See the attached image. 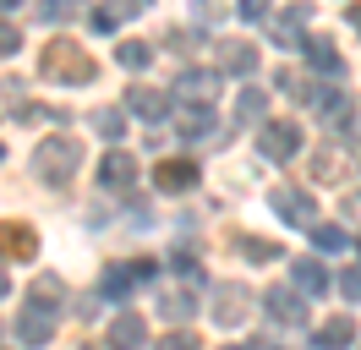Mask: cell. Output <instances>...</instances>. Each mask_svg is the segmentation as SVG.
<instances>
[{"instance_id": "6da1fadb", "label": "cell", "mask_w": 361, "mask_h": 350, "mask_svg": "<svg viewBox=\"0 0 361 350\" xmlns=\"http://www.w3.org/2000/svg\"><path fill=\"white\" fill-rule=\"evenodd\" d=\"M39 71H44L55 88H88L93 77H99V61H93L82 44L49 39V44H44V55H39Z\"/></svg>"}, {"instance_id": "7a4b0ae2", "label": "cell", "mask_w": 361, "mask_h": 350, "mask_svg": "<svg viewBox=\"0 0 361 350\" xmlns=\"http://www.w3.org/2000/svg\"><path fill=\"white\" fill-rule=\"evenodd\" d=\"M77 164H82V143L77 137H66V131H55V137H44L39 148H33V175L44 181V186H71V175H77Z\"/></svg>"}, {"instance_id": "3957f363", "label": "cell", "mask_w": 361, "mask_h": 350, "mask_svg": "<svg viewBox=\"0 0 361 350\" xmlns=\"http://www.w3.org/2000/svg\"><path fill=\"white\" fill-rule=\"evenodd\" d=\"M257 153L274 159V164H290L295 153H301V126H295V121H263V131H257Z\"/></svg>"}, {"instance_id": "277c9868", "label": "cell", "mask_w": 361, "mask_h": 350, "mask_svg": "<svg viewBox=\"0 0 361 350\" xmlns=\"http://www.w3.org/2000/svg\"><path fill=\"white\" fill-rule=\"evenodd\" d=\"M269 208L285 219V224H295V230H312L317 224V203H312V192H301V186H274Z\"/></svg>"}, {"instance_id": "5b68a950", "label": "cell", "mask_w": 361, "mask_h": 350, "mask_svg": "<svg viewBox=\"0 0 361 350\" xmlns=\"http://www.w3.org/2000/svg\"><path fill=\"white\" fill-rule=\"evenodd\" d=\"M39 258V230L27 219H6L0 224V262H33Z\"/></svg>"}, {"instance_id": "8992f818", "label": "cell", "mask_w": 361, "mask_h": 350, "mask_svg": "<svg viewBox=\"0 0 361 350\" xmlns=\"http://www.w3.org/2000/svg\"><path fill=\"white\" fill-rule=\"evenodd\" d=\"M208 312H214V323H219V328H241L252 318V290H247V284H219Z\"/></svg>"}, {"instance_id": "52a82bcc", "label": "cell", "mask_w": 361, "mask_h": 350, "mask_svg": "<svg viewBox=\"0 0 361 350\" xmlns=\"http://www.w3.org/2000/svg\"><path fill=\"white\" fill-rule=\"evenodd\" d=\"M225 88V71H208V66H186L176 77V99L180 104H208L214 93Z\"/></svg>"}, {"instance_id": "ba28073f", "label": "cell", "mask_w": 361, "mask_h": 350, "mask_svg": "<svg viewBox=\"0 0 361 350\" xmlns=\"http://www.w3.org/2000/svg\"><path fill=\"white\" fill-rule=\"evenodd\" d=\"M154 186L170 192V197L192 192V186H197V164H192V159H159L154 164Z\"/></svg>"}, {"instance_id": "9c48e42d", "label": "cell", "mask_w": 361, "mask_h": 350, "mask_svg": "<svg viewBox=\"0 0 361 350\" xmlns=\"http://www.w3.org/2000/svg\"><path fill=\"white\" fill-rule=\"evenodd\" d=\"M99 181H104V192H132L137 186V159L132 153H104V164H99Z\"/></svg>"}, {"instance_id": "30bf717a", "label": "cell", "mask_w": 361, "mask_h": 350, "mask_svg": "<svg viewBox=\"0 0 361 350\" xmlns=\"http://www.w3.org/2000/svg\"><path fill=\"white\" fill-rule=\"evenodd\" d=\"M176 131L186 137V143H208L219 126H214V109L208 104H180L176 109Z\"/></svg>"}, {"instance_id": "8fae6325", "label": "cell", "mask_w": 361, "mask_h": 350, "mask_svg": "<svg viewBox=\"0 0 361 350\" xmlns=\"http://www.w3.org/2000/svg\"><path fill=\"white\" fill-rule=\"evenodd\" d=\"M312 175H317V181H329V186H339L345 175H356V159L339 148V143H334V148H317L312 153Z\"/></svg>"}, {"instance_id": "7c38bea8", "label": "cell", "mask_w": 361, "mask_h": 350, "mask_svg": "<svg viewBox=\"0 0 361 350\" xmlns=\"http://www.w3.org/2000/svg\"><path fill=\"white\" fill-rule=\"evenodd\" d=\"M219 71H230V77H252V71H257V44L225 39V44H219Z\"/></svg>"}, {"instance_id": "4fadbf2b", "label": "cell", "mask_w": 361, "mask_h": 350, "mask_svg": "<svg viewBox=\"0 0 361 350\" xmlns=\"http://www.w3.org/2000/svg\"><path fill=\"white\" fill-rule=\"evenodd\" d=\"M269 318L274 323H285V328H301L307 323V301H301V290H269Z\"/></svg>"}, {"instance_id": "5bb4252c", "label": "cell", "mask_w": 361, "mask_h": 350, "mask_svg": "<svg viewBox=\"0 0 361 350\" xmlns=\"http://www.w3.org/2000/svg\"><path fill=\"white\" fill-rule=\"evenodd\" d=\"M301 22H307V6H295V11H285V17H269V44H279V49H307Z\"/></svg>"}, {"instance_id": "9a60e30c", "label": "cell", "mask_w": 361, "mask_h": 350, "mask_svg": "<svg viewBox=\"0 0 361 350\" xmlns=\"http://www.w3.org/2000/svg\"><path fill=\"white\" fill-rule=\"evenodd\" d=\"M142 345H148V323L137 312H121L110 323V350H142Z\"/></svg>"}, {"instance_id": "2e32d148", "label": "cell", "mask_w": 361, "mask_h": 350, "mask_svg": "<svg viewBox=\"0 0 361 350\" xmlns=\"http://www.w3.org/2000/svg\"><path fill=\"white\" fill-rule=\"evenodd\" d=\"M126 109L142 115V121H164V115H170V93H164V88H132V93H126Z\"/></svg>"}, {"instance_id": "e0dca14e", "label": "cell", "mask_w": 361, "mask_h": 350, "mask_svg": "<svg viewBox=\"0 0 361 350\" xmlns=\"http://www.w3.org/2000/svg\"><path fill=\"white\" fill-rule=\"evenodd\" d=\"M49 334H55V312H44V306H27L17 318V339L23 345H49Z\"/></svg>"}, {"instance_id": "ac0fdd59", "label": "cell", "mask_w": 361, "mask_h": 350, "mask_svg": "<svg viewBox=\"0 0 361 350\" xmlns=\"http://www.w3.org/2000/svg\"><path fill=\"white\" fill-rule=\"evenodd\" d=\"M345 345H356V318H329L312 334V350H345Z\"/></svg>"}, {"instance_id": "d6986e66", "label": "cell", "mask_w": 361, "mask_h": 350, "mask_svg": "<svg viewBox=\"0 0 361 350\" xmlns=\"http://www.w3.org/2000/svg\"><path fill=\"white\" fill-rule=\"evenodd\" d=\"M307 61H312V71H323V77H345V55L334 49V39H307Z\"/></svg>"}, {"instance_id": "ffe728a7", "label": "cell", "mask_w": 361, "mask_h": 350, "mask_svg": "<svg viewBox=\"0 0 361 350\" xmlns=\"http://www.w3.org/2000/svg\"><path fill=\"white\" fill-rule=\"evenodd\" d=\"M290 274H295V290H301V296H312V301L329 290V268H323V262H312V258L290 262Z\"/></svg>"}, {"instance_id": "44dd1931", "label": "cell", "mask_w": 361, "mask_h": 350, "mask_svg": "<svg viewBox=\"0 0 361 350\" xmlns=\"http://www.w3.org/2000/svg\"><path fill=\"white\" fill-rule=\"evenodd\" d=\"M269 115V88H241V99H235V121L241 126H257Z\"/></svg>"}, {"instance_id": "7402d4cb", "label": "cell", "mask_w": 361, "mask_h": 350, "mask_svg": "<svg viewBox=\"0 0 361 350\" xmlns=\"http://www.w3.org/2000/svg\"><path fill=\"white\" fill-rule=\"evenodd\" d=\"M27 301L44 306V312H55V306L66 301V284L55 279V274H39V279H33V290H27Z\"/></svg>"}, {"instance_id": "603a6c76", "label": "cell", "mask_w": 361, "mask_h": 350, "mask_svg": "<svg viewBox=\"0 0 361 350\" xmlns=\"http://www.w3.org/2000/svg\"><path fill=\"white\" fill-rule=\"evenodd\" d=\"M132 268H104V274H99V296H104V301H126V296H132Z\"/></svg>"}, {"instance_id": "cb8c5ba5", "label": "cell", "mask_w": 361, "mask_h": 350, "mask_svg": "<svg viewBox=\"0 0 361 350\" xmlns=\"http://www.w3.org/2000/svg\"><path fill=\"white\" fill-rule=\"evenodd\" d=\"M312 246L317 252H345V246H350V230H345V224H312Z\"/></svg>"}, {"instance_id": "d4e9b609", "label": "cell", "mask_w": 361, "mask_h": 350, "mask_svg": "<svg viewBox=\"0 0 361 350\" xmlns=\"http://www.w3.org/2000/svg\"><path fill=\"white\" fill-rule=\"evenodd\" d=\"M93 131H99L104 143H121V137H126V115H121V109H93Z\"/></svg>"}, {"instance_id": "484cf974", "label": "cell", "mask_w": 361, "mask_h": 350, "mask_svg": "<svg viewBox=\"0 0 361 350\" xmlns=\"http://www.w3.org/2000/svg\"><path fill=\"white\" fill-rule=\"evenodd\" d=\"M159 312H164L170 323H186V318L197 312V301H192L186 290H170V296H159Z\"/></svg>"}, {"instance_id": "4316f807", "label": "cell", "mask_w": 361, "mask_h": 350, "mask_svg": "<svg viewBox=\"0 0 361 350\" xmlns=\"http://www.w3.org/2000/svg\"><path fill=\"white\" fill-rule=\"evenodd\" d=\"M115 61L126 66V71H148V61H154V49H148L142 39H126L121 49H115Z\"/></svg>"}, {"instance_id": "83f0119b", "label": "cell", "mask_w": 361, "mask_h": 350, "mask_svg": "<svg viewBox=\"0 0 361 350\" xmlns=\"http://www.w3.org/2000/svg\"><path fill=\"white\" fill-rule=\"evenodd\" d=\"M39 17L55 22V28H61V22H77L82 17V0H39Z\"/></svg>"}, {"instance_id": "f1b7e54d", "label": "cell", "mask_w": 361, "mask_h": 350, "mask_svg": "<svg viewBox=\"0 0 361 350\" xmlns=\"http://www.w3.org/2000/svg\"><path fill=\"white\" fill-rule=\"evenodd\" d=\"M274 88H279V93H290V99H307V93H312V88H307V77H301V71H290V66H279V71H274Z\"/></svg>"}, {"instance_id": "f546056e", "label": "cell", "mask_w": 361, "mask_h": 350, "mask_svg": "<svg viewBox=\"0 0 361 350\" xmlns=\"http://www.w3.org/2000/svg\"><path fill=\"white\" fill-rule=\"evenodd\" d=\"M241 252L257 258V262H279V258H285V246H279V241H241Z\"/></svg>"}, {"instance_id": "4dcf8cb0", "label": "cell", "mask_w": 361, "mask_h": 350, "mask_svg": "<svg viewBox=\"0 0 361 350\" xmlns=\"http://www.w3.org/2000/svg\"><path fill=\"white\" fill-rule=\"evenodd\" d=\"M339 296H345L350 306L361 301V268H345V274H339Z\"/></svg>"}, {"instance_id": "1f68e13d", "label": "cell", "mask_w": 361, "mask_h": 350, "mask_svg": "<svg viewBox=\"0 0 361 350\" xmlns=\"http://www.w3.org/2000/svg\"><path fill=\"white\" fill-rule=\"evenodd\" d=\"M126 268H132V279H137V284H148V279L159 274V258H137V262H126Z\"/></svg>"}, {"instance_id": "d6a6232c", "label": "cell", "mask_w": 361, "mask_h": 350, "mask_svg": "<svg viewBox=\"0 0 361 350\" xmlns=\"http://www.w3.org/2000/svg\"><path fill=\"white\" fill-rule=\"evenodd\" d=\"M17 49H23V33L11 22H0V55H17Z\"/></svg>"}, {"instance_id": "836d02e7", "label": "cell", "mask_w": 361, "mask_h": 350, "mask_svg": "<svg viewBox=\"0 0 361 350\" xmlns=\"http://www.w3.org/2000/svg\"><path fill=\"white\" fill-rule=\"evenodd\" d=\"M235 11H241L247 22H263L269 17V0H235Z\"/></svg>"}, {"instance_id": "e575fe53", "label": "cell", "mask_w": 361, "mask_h": 350, "mask_svg": "<svg viewBox=\"0 0 361 350\" xmlns=\"http://www.w3.org/2000/svg\"><path fill=\"white\" fill-rule=\"evenodd\" d=\"M170 268H176L180 279H197V258H192V252H176V258H170Z\"/></svg>"}, {"instance_id": "d590c367", "label": "cell", "mask_w": 361, "mask_h": 350, "mask_svg": "<svg viewBox=\"0 0 361 350\" xmlns=\"http://www.w3.org/2000/svg\"><path fill=\"white\" fill-rule=\"evenodd\" d=\"M159 350H203V345H197L192 334H164V339H159Z\"/></svg>"}, {"instance_id": "8d00e7d4", "label": "cell", "mask_w": 361, "mask_h": 350, "mask_svg": "<svg viewBox=\"0 0 361 350\" xmlns=\"http://www.w3.org/2000/svg\"><path fill=\"white\" fill-rule=\"evenodd\" d=\"M137 224V230H148V224H154V214H148V203H132V214H126Z\"/></svg>"}, {"instance_id": "74e56055", "label": "cell", "mask_w": 361, "mask_h": 350, "mask_svg": "<svg viewBox=\"0 0 361 350\" xmlns=\"http://www.w3.org/2000/svg\"><path fill=\"white\" fill-rule=\"evenodd\" d=\"M345 214H350V219L361 214V192H350V197H345Z\"/></svg>"}, {"instance_id": "f35d334b", "label": "cell", "mask_w": 361, "mask_h": 350, "mask_svg": "<svg viewBox=\"0 0 361 350\" xmlns=\"http://www.w3.org/2000/svg\"><path fill=\"white\" fill-rule=\"evenodd\" d=\"M6 290H11V279H6V262H0V301H6Z\"/></svg>"}, {"instance_id": "ab89813d", "label": "cell", "mask_w": 361, "mask_h": 350, "mask_svg": "<svg viewBox=\"0 0 361 350\" xmlns=\"http://www.w3.org/2000/svg\"><path fill=\"white\" fill-rule=\"evenodd\" d=\"M350 28H361V6H350Z\"/></svg>"}, {"instance_id": "60d3db41", "label": "cell", "mask_w": 361, "mask_h": 350, "mask_svg": "<svg viewBox=\"0 0 361 350\" xmlns=\"http://www.w3.org/2000/svg\"><path fill=\"white\" fill-rule=\"evenodd\" d=\"M225 350H269V345H225Z\"/></svg>"}, {"instance_id": "b9f144b4", "label": "cell", "mask_w": 361, "mask_h": 350, "mask_svg": "<svg viewBox=\"0 0 361 350\" xmlns=\"http://www.w3.org/2000/svg\"><path fill=\"white\" fill-rule=\"evenodd\" d=\"M11 6H23V0H0V11H11Z\"/></svg>"}, {"instance_id": "7bdbcfd3", "label": "cell", "mask_w": 361, "mask_h": 350, "mask_svg": "<svg viewBox=\"0 0 361 350\" xmlns=\"http://www.w3.org/2000/svg\"><path fill=\"white\" fill-rule=\"evenodd\" d=\"M132 6H137V11H142V6H148V0H132Z\"/></svg>"}, {"instance_id": "ee69618b", "label": "cell", "mask_w": 361, "mask_h": 350, "mask_svg": "<svg viewBox=\"0 0 361 350\" xmlns=\"http://www.w3.org/2000/svg\"><path fill=\"white\" fill-rule=\"evenodd\" d=\"M0 159H6V148H0Z\"/></svg>"}, {"instance_id": "f6af8a7d", "label": "cell", "mask_w": 361, "mask_h": 350, "mask_svg": "<svg viewBox=\"0 0 361 350\" xmlns=\"http://www.w3.org/2000/svg\"><path fill=\"white\" fill-rule=\"evenodd\" d=\"M356 252H361V241H356Z\"/></svg>"}, {"instance_id": "bcb514c9", "label": "cell", "mask_w": 361, "mask_h": 350, "mask_svg": "<svg viewBox=\"0 0 361 350\" xmlns=\"http://www.w3.org/2000/svg\"><path fill=\"white\" fill-rule=\"evenodd\" d=\"M88 350H93V345H88Z\"/></svg>"}, {"instance_id": "7dc6e473", "label": "cell", "mask_w": 361, "mask_h": 350, "mask_svg": "<svg viewBox=\"0 0 361 350\" xmlns=\"http://www.w3.org/2000/svg\"><path fill=\"white\" fill-rule=\"evenodd\" d=\"M269 350H274V345H269Z\"/></svg>"}]
</instances>
